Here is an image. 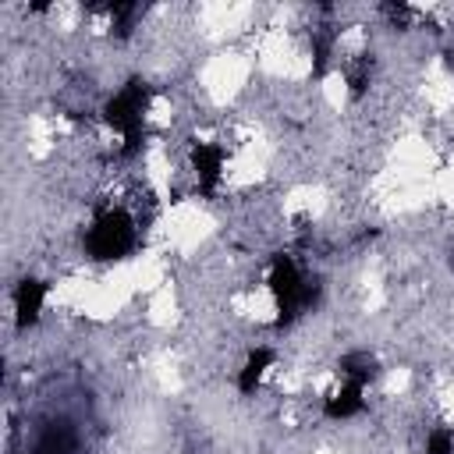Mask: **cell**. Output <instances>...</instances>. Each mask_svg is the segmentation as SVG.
Here are the masks:
<instances>
[{"mask_svg": "<svg viewBox=\"0 0 454 454\" xmlns=\"http://www.w3.org/2000/svg\"><path fill=\"white\" fill-rule=\"evenodd\" d=\"M142 234H145V220L128 202L106 199L92 209L89 227L82 231V252L89 262L114 266L142 248Z\"/></svg>", "mask_w": 454, "mask_h": 454, "instance_id": "obj_1", "label": "cell"}, {"mask_svg": "<svg viewBox=\"0 0 454 454\" xmlns=\"http://www.w3.org/2000/svg\"><path fill=\"white\" fill-rule=\"evenodd\" d=\"M365 408H369V387L351 383V380H340V376L319 397V419L323 422H333V426L362 419Z\"/></svg>", "mask_w": 454, "mask_h": 454, "instance_id": "obj_2", "label": "cell"}, {"mask_svg": "<svg viewBox=\"0 0 454 454\" xmlns=\"http://www.w3.org/2000/svg\"><path fill=\"white\" fill-rule=\"evenodd\" d=\"M277 365H280V355L273 344H248L238 369H234V394L238 397H259V390L266 387V380L273 376Z\"/></svg>", "mask_w": 454, "mask_h": 454, "instance_id": "obj_3", "label": "cell"}, {"mask_svg": "<svg viewBox=\"0 0 454 454\" xmlns=\"http://www.w3.org/2000/svg\"><path fill=\"white\" fill-rule=\"evenodd\" d=\"M46 301H50V284L35 273H25L14 291H11V305H14V330L25 333L32 326H39L43 312H46Z\"/></svg>", "mask_w": 454, "mask_h": 454, "instance_id": "obj_4", "label": "cell"}]
</instances>
